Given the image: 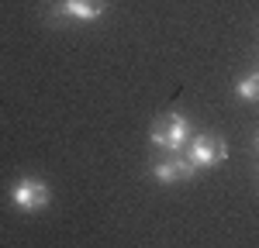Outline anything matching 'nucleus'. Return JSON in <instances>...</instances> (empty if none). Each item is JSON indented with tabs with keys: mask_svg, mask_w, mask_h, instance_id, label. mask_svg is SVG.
I'll list each match as a JSON object with an SVG mask.
<instances>
[{
	"mask_svg": "<svg viewBox=\"0 0 259 248\" xmlns=\"http://www.w3.org/2000/svg\"><path fill=\"white\" fill-rule=\"evenodd\" d=\"M149 138H152V145H159L166 152H183L187 138H190V121L183 114H177V110H169V114H162L159 121L152 124Z\"/></svg>",
	"mask_w": 259,
	"mask_h": 248,
	"instance_id": "f257e3e1",
	"label": "nucleus"
},
{
	"mask_svg": "<svg viewBox=\"0 0 259 248\" xmlns=\"http://www.w3.org/2000/svg\"><path fill=\"white\" fill-rule=\"evenodd\" d=\"M62 11H66V18H69V21H83V24H90V21L104 18L107 0H62Z\"/></svg>",
	"mask_w": 259,
	"mask_h": 248,
	"instance_id": "39448f33",
	"label": "nucleus"
},
{
	"mask_svg": "<svg viewBox=\"0 0 259 248\" xmlns=\"http://www.w3.org/2000/svg\"><path fill=\"white\" fill-rule=\"evenodd\" d=\"M187 159L197 165V169H211L228 159V142L225 138H211V135H197L190 148H187Z\"/></svg>",
	"mask_w": 259,
	"mask_h": 248,
	"instance_id": "7ed1b4c3",
	"label": "nucleus"
},
{
	"mask_svg": "<svg viewBox=\"0 0 259 248\" xmlns=\"http://www.w3.org/2000/svg\"><path fill=\"white\" fill-rule=\"evenodd\" d=\"M11 200H14L24 214H35V210H41V207L52 200V190L41 183V179L28 176V179H18V183L11 186Z\"/></svg>",
	"mask_w": 259,
	"mask_h": 248,
	"instance_id": "f03ea898",
	"label": "nucleus"
},
{
	"mask_svg": "<svg viewBox=\"0 0 259 248\" xmlns=\"http://www.w3.org/2000/svg\"><path fill=\"white\" fill-rule=\"evenodd\" d=\"M256 145H259V138H256Z\"/></svg>",
	"mask_w": 259,
	"mask_h": 248,
	"instance_id": "0eeeda50",
	"label": "nucleus"
},
{
	"mask_svg": "<svg viewBox=\"0 0 259 248\" xmlns=\"http://www.w3.org/2000/svg\"><path fill=\"white\" fill-rule=\"evenodd\" d=\"M235 93H239V100H259V73L235 83Z\"/></svg>",
	"mask_w": 259,
	"mask_h": 248,
	"instance_id": "423d86ee",
	"label": "nucleus"
},
{
	"mask_svg": "<svg viewBox=\"0 0 259 248\" xmlns=\"http://www.w3.org/2000/svg\"><path fill=\"white\" fill-rule=\"evenodd\" d=\"M194 172H197V165L190 162L187 155H180V152H169V159H162L152 169V176L159 183H183V179H194Z\"/></svg>",
	"mask_w": 259,
	"mask_h": 248,
	"instance_id": "20e7f679",
	"label": "nucleus"
}]
</instances>
